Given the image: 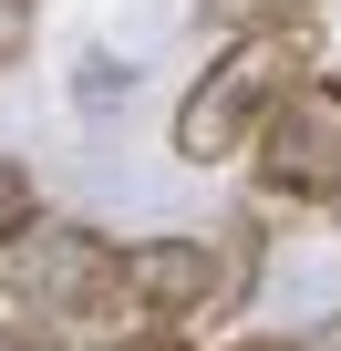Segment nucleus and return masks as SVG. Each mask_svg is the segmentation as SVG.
Wrapping results in <instances>:
<instances>
[{
    "instance_id": "obj_1",
    "label": "nucleus",
    "mask_w": 341,
    "mask_h": 351,
    "mask_svg": "<svg viewBox=\"0 0 341 351\" xmlns=\"http://www.w3.org/2000/svg\"><path fill=\"white\" fill-rule=\"evenodd\" d=\"M320 73V21L300 11V21H259V32H238V42H217V62L187 83V104H176V165H228V155H248L259 145V124L300 93Z\"/></svg>"
},
{
    "instance_id": "obj_2",
    "label": "nucleus",
    "mask_w": 341,
    "mask_h": 351,
    "mask_svg": "<svg viewBox=\"0 0 341 351\" xmlns=\"http://www.w3.org/2000/svg\"><path fill=\"white\" fill-rule=\"evenodd\" d=\"M259 279V238L248 217L228 228H197V238H134L124 248V310L145 341H187L197 320H228Z\"/></svg>"
},
{
    "instance_id": "obj_3",
    "label": "nucleus",
    "mask_w": 341,
    "mask_h": 351,
    "mask_svg": "<svg viewBox=\"0 0 341 351\" xmlns=\"http://www.w3.org/2000/svg\"><path fill=\"white\" fill-rule=\"evenodd\" d=\"M0 289H11L32 320H62V341H124L134 310H124V248L83 217H42L11 258H0Z\"/></svg>"
},
{
    "instance_id": "obj_4",
    "label": "nucleus",
    "mask_w": 341,
    "mask_h": 351,
    "mask_svg": "<svg viewBox=\"0 0 341 351\" xmlns=\"http://www.w3.org/2000/svg\"><path fill=\"white\" fill-rule=\"evenodd\" d=\"M269 207H341V73H310L248 145Z\"/></svg>"
},
{
    "instance_id": "obj_5",
    "label": "nucleus",
    "mask_w": 341,
    "mask_h": 351,
    "mask_svg": "<svg viewBox=\"0 0 341 351\" xmlns=\"http://www.w3.org/2000/svg\"><path fill=\"white\" fill-rule=\"evenodd\" d=\"M32 228H42V176H32L21 155H0V258H11Z\"/></svg>"
},
{
    "instance_id": "obj_6",
    "label": "nucleus",
    "mask_w": 341,
    "mask_h": 351,
    "mask_svg": "<svg viewBox=\"0 0 341 351\" xmlns=\"http://www.w3.org/2000/svg\"><path fill=\"white\" fill-rule=\"evenodd\" d=\"M124 93H134V73H124V62H114V52H104V42H93V52H83V62H73V104H83V114H114V104H124Z\"/></svg>"
},
{
    "instance_id": "obj_7",
    "label": "nucleus",
    "mask_w": 341,
    "mask_h": 351,
    "mask_svg": "<svg viewBox=\"0 0 341 351\" xmlns=\"http://www.w3.org/2000/svg\"><path fill=\"white\" fill-rule=\"evenodd\" d=\"M300 11H310V0H197V21H217L228 42L259 32V21H300Z\"/></svg>"
},
{
    "instance_id": "obj_8",
    "label": "nucleus",
    "mask_w": 341,
    "mask_h": 351,
    "mask_svg": "<svg viewBox=\"0 0 341 351\" xmlns=\"http://www.w3.org/2000/svg\"><path fill=\"white\" fill-rule=\"evenodd\" d=\"M32 21H42V0H0V73L32 52Z\"/></svg>"
},
{
    "instance_id": "obj_9",
    "label": "nucleus",
    "mask_w": 341,
    "mask_h": 351,
    "mask_svg": "<svg viewBox=\"0 0 341 351\" xmlns=\"http://www.w3.org/2000/svg\"><path fill=\"white\" fill-rule=\"evenodd\" d=\"M0 351H73V341L42 330V320H0Z\"/></svg>"
},
{
    "instance_id": "obj_10",
    "label": "nucleus",
    "mask_w": 341,
    "mask_h": 351,
    "mask_svg": "<svg viewBox=\"0 0 341 351\" xmlns=\"http://www.w3.org/2000/svg\"><path fill=\"white\" fill-rule=\"evenodd\" d=\"M290 351H341V320H310V330H300Z\"/></svg>"
},
{
    "instance_id": "obj_11",
    "label": "nucleus",
    "mask_w": 341,
    "mask_h": 351,
    "mask_svg": "<svg viewBox=\"0 0 341 351\" xmlns=\"http://www.w3.org/2000/svg\"><path fill=\"white\" fill-rule=\"evenodd\" d=\"M134 351H197V341H134Z\"/></svg>"
},
{
    "instance_id": "obj_12",
    "label": "nucleus",
    "mask_w": 341,
    "mask_h": 351,
    "mask_svg": "<svg viewBox=\"0 0 341 351\" xmlns=\"http://www.w3.org/2000/svg\"><path fill=\"white\" fill-rule=\"evenodd\" d=\"M228 351H290V341H228Z\"/></svg>"
},
{
    "instance_id": "obj_13",
    "label": "nucleus",
    "mask_w": 341,
    "mask_h": 351,
    "mask_svg": "<svg viewBox=\"0 0 341 351\" xmlns=\"http://www.w3.org/2000/svg\"><path fill=\"white\" fill-rule=\"evenodd\" d=\"M331 217H341V207H331Z\"/></svg>"
}]
</instances>
